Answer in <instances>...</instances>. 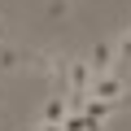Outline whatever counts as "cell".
I'll return each mask as SVG.
<instances>
[{"label":"cell","mask_w":131,"mask_h":131,"mask_svg":"<svg viewBox=\"0 0 131 131\" xmlns=\"http://www.w3.org/2000/svg\"><path fill=\"white\" fill-rule=\"evenodd\" d=\"M88 70H92V79H101V74H114V39H96L92 48H88Z\"/></svg>","instance_id":"cell-1"},{"label":"cell","mask_w":131,"mask_h":131,"mask_svg":"<svg viewBox=\"0 0 131 131\" xmlns=\"http://www.w3.org/2000/svg\"><path fill=\"white\" fill-rule=\"evenodd\" d=\"M88 101H109V105H118L122 101V74H101V79H92V88L83 92Z\"/></svg>","instance_id":"cell-2"},{"label":"cell","mask_w":131,"mask_h":131,"mask_svg":"<svg viewBox=\"0 0 131 131\" xmlns=\"http://www.w3.org/2000/svg\"><path fill=\"white\" fill-rule=\"evenodd\" d=\"M92 88V70H88V61L74 57V61H66V92L70 96H83Z\"/></svg>","instance_id":"cell-3"},{"label":"cell","mask_w":131,"mask_h":131,"mask_svg":"<svg viewBox=\"0 0 131 131\" xmlns=\"http://www.w3.org/2000/svg\"><path fill=\"white\" fill-rule=\"evenodd\" d=\"M66 114H70V96H61V92H57V96H48V101H44L39 122H44V127H61V118H66Z\"/></svg>","instance_id":"cell-4"},{"label":"cell","mask_w":131,"mask_h":131,"mask_svg":"<svg viewBox=\"0 0 131 131\" xmlns=\"http://www.w3.org/2000/svg\"><path fill=\"white\" fill-rule=\"evenodd\" d=\"M114 66H118L114 74H122L127 66H131V26H127V31H122V35L114 39Z\"/></svg>","instance_id":"cell-5"},{"label":"cell","mask_w":131,"mask_h":131,"mask_svg":"<svg viewBox=\"0 0 131 131\" xmlns=\"http://www.w3.org/2000/svg\"><path fill=\"white\" fill-rule=\"evenodd\" d=\"M61 131H105V122H96L88 114H66L61 118Z\"/></svg>","instance_id":"cell-6"},{"label":"cell","mask_w":131,"mask_h":131,"mask_svg":"<svg viewBox=\"0 0 131 131\" xmlns=\"http://www.w3.org/2000/svg\"><path fill=\"white\" fill-rule=\"evenodd\" d=\"M26 57L18 52V48H0V74H9V70H18Z\"/></svg>","instance_id":"cell-7"},{"label":"cell","mask_w":131,"mask_h":131,"mask_svg":"<svg viewBox=\"0 0 131 131\" xmlns=\"http://www.w3.org/2000/svg\"><path fill=\"white\" fill-rule=\"evenodd\" d=\"M70 9H74V0H48V5H44V13L57 18V22H61V18H70Z\"/></svg>","instance_id":"cell-8"},{"label":"cell","mask_w":131,"mask_h":131,"mask_svg":"<svg viewBox=\"0 0 131 131\" xmlns=\"http://www.w3.org/2000/svg\"><path fill=\"white\" fill-rule=\"evenodd\" d=\"M35 131H61V127H44V122H39V127H35Z\"/></svg>","instance_id":"cell-9"}]
</instances>
